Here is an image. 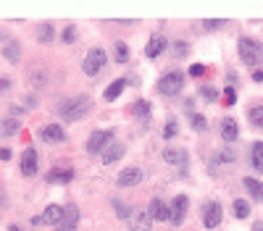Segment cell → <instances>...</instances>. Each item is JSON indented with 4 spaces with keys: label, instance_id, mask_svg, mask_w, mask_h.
<instances>
[{
    "label": "cell",
    "instance_id": "9",
    "mask_svg": "<svg viewBox=\"0 0 263 231\" xmlns=\"http://www.w3.org/2000/svg\"><path fill=\"white\" fill-rule=\"evenodd\" d=\"M147 213H150L153 221H171V205H166L161 197H153L147 205Z\"/></svg>",
    "mask_w": 263,
    "mask_h": 231
},
{
    "label": "cell",
    "instance_id": "13",
    "mask_svg": "<svg viewBox=\"0 0 263 231\" xmlns=\"http://www.w3.org/2000/svg\"><path fill=\"white\" fill-rule=\"evenodd\" d=\"M163 160L171 166H187L190 155H187V150H182V147H168V150H163Z\"/></svg>",
    "mask_w": 263,
    "mask_h": 231
},
{
    "label": "cell",
    "instance_id": "24",
    "mask_svg": "<svg viewBox=\"0 0 263 231\" xmlns=\"http://www.w3.org/2000/svg\"><path fill=\"white\" fill-rule=\"evenodd\" d=\"M124 89H127V79H116V82H111L108 84V89H106V100L108 102H113V100H116L119 95H121V92Z\"/></svg>",
    "mask_w": 263,
    "mask_h": 231
},
{
    "label": "cell",
    "instance_id": "18",
    "mask_svg": "<svg viewBox=\"0 0 263 231\" xmlns=\"http://www.w3.org/2000/svg\"><path fill=\"white\" fill-rule=\"evenodd\" d=\"M71 179H74V171L71 168H53L48 173V181L50 184H68Z\"/></svg>",
    "mask_w": 263,
    "mask_h": 231
},
{
    "label": "cell",
    "instance_id": "2",
    "mask_svg": "<svg viewBox=\"0 0 263 231\" xmlns=\"http://www.w3.org/2000/svg\"><path fill=\"white\" fill-rule=\"evenodd\" d=\"M182 87H185V74L182 71H168V74H163L161 79H158V92L166 95V97L179 95Z\"/></svg>",
    "mask_w": 263,
    "mask_h": 231
},
{
    "label": "cell",
    "instance_id": "22",
    "mask_svg": "<svg viewBox=\"0 0 263 231\" xmlns=\"http://www.w3.org/2000/svg\"><path fill=\"white\" fill-rule=\"evenodd\" d=\"M245 189L250 192V197L253 200H258V202H263V184L258 181V179H250V176H245Z\"/></svg>",
    "mask_w": 263,
    "mask_h": 231
},
{
    "label": "cell",
    "instance_id": "1",
    "mask_svg": "<svg viewBox=\"0 0 263 231\" xmlns=\"http://www.w3.org/2000/svg\"><path fill=\"white\" fill-rule=\"evenodd\" d=\"M90 108H93V100H90L87 95H71L58 102V116L66 121V124H74L79 119H84V116L90 113Z\"/></svg>",
    "mask_w": 263,
    "mask_h": 231
},
{
    "label": "cell",
    "instance_id": "12",
    "mask_svg": "<svg viewBox=\"0 0 263 231\" xmlns=\"http://www.w3.org/2000/svg\"><path fill=\"white\" fill-rule=\"evenodd\" d=\"M150 223H153V218H150L147 210H134L132 218H129L132 231H150Z\"/></svg>",
    "mask_w": 263,
    "mask_h": 231
},
{
    "label": "cell",
    "instance_id": "35",
    "mask_svg": "<svg viewBox=\"0 0 263 231\" xmlns=\"http://www.w3.org/2000/svg\"><path fill=\"white\" fill-rule=\"evenodd\" d=\"M187 53H190V45H187V42H182V40H179V42H174V55H177V58L187 55Z\"/></svg>",
    "mask_w": 263,
    "mask_h": 231
},
{
    "label": "cell",
    "instance_id": "27",
    "mask_svg": "<svg viewBox=\"0 0 263 231\" xmlns=\"http://www.w3.org/2000/svg\"><path fill=\"white\" fill-rule=\"evenodd\" d=\"M132 113L134 116H145V119H147V116H150V102H147V100H134L132 102Z\"/></svg>",
    "mask_w": 263,
    "mask_h": 231
},
{
    "label": "cell",
    "instance_id": "3",
    "mask_svg": "<svg viewBox=\"0 0 263 231\" xmlns=\"http://www.w3.org/2000/svg\"><path fill=\"white\" fill-rule=\"evenodd\" d=\"M106 63H108V55H106V50L103 48H93L87 53V58H84V63H82V68H84V74L87 76H98L103 68H106Z\"/></svg>",
    "mask_w": 263,
    "mask_h": 231
},
{
    "label": "cell",
    "instance_id": "37",
    "mask_svg": "<svg viewBox=\"0 0 263 231\" xmlns=\"http://www.w3.org/2000/svg\"><path fill=\"white\" fill-rule=\"evenodd\" d=\"M224 100H226V105H234V102H237V92H234V87H226Z\"/></svg>",
    "mask_w": 263,
    "mask_h": 231
},
{
    "label": "cell",
    "instance_id": "6",
    "mask_svg": "<svg viewBox=\"0 0 263 231\" xmlns=\"http://www.w3.org/2000/svg\"><path fill=\"white\" fill-rule=\"evenodd\" d=\"M200 213H203V226L205 228H216L221 223V205L219 202H205Z\"/></svg>",
    "mask_w": 263,
    "mask_h": 231
},
{
    "label": "cell",
    "instance_id": "15",
    "mask_svg": "<svg viewBox=\"0 0 263 231\" xmlns=\"http://www.w3.org/2000/svg\"><path fill=\"white\" fill-rule=\"evenodd\" d=\"M166 48H168V42H166L163 34H153L150 42H147V48H145V55H147V58H158Z\"/></svg>",
    "mask_w": 263,
    "mask_h": 231
},
{
    "label": "cell",
    "instance_id": "4",
    "mask_svg": "<svg viewBox=\"0 0 263 231\" xmlns=\"http://www.w3.org/2000/svg\"><path fill=\"white\" fill-rule=\"evenodd\" d=\"M113 140V129H103V132H93L87 140V153L90 155H103L106 153V147L111 145Z\"/></svg>",
    "mask_w": 263,
    "mask_h": 231
},
{
    "label": "cell",
    "instance_id": "42",
    "mask_svg": "<svg viewBox=\"0 0 263 231\" xmlns=\"http://www.w3.org/2000/svg\"><path fill=\"white\" fill-rule=\"evenodd\" d=\"M24 110H27L24 105H11V119H19V116L24 113Z\"/></svg>",
    "mask_w": 263,
    "mask_h": 231
},
{
    "label": "cell",
    "instance_id": "7",
    "mask_svg": "<svg viewBox=\"0 0 263 231\" xmlns=\"http://www.w3.org/2000/svg\"><path fill=\"white\" fill-rule=\"evenodd\" d=\"M237 50H239V58H242L245 66H258V55H255V48H253V40L250 37H239Z\"/></svg>",
    "mask_w": 263,
    "mask_h": 231
},
{
    "label": "cell",
    "instance_id": "49",
    "mask_svg": "<svg viewBox=\"0 0 263 231\" xmlns=\"http://www.w3.org/2000/svg\"><path fill=\"white\" fill-rule=\"evenodd\" d=\"M8 231H24V228H19V226H8Z\"/></svg>",
    "mask_w": 263,
    "mask_h": 231
},
{
    "label": "cell",
    "instance_id": "32",
    "mask_svg": "<svg viewBox=\"0 0 263 231\" xmlns=\"http://www.w3.org/2000/svg\"><path fill=\"white\" fill-rule=\"evenodd\" d=\"M192 129H195V132H205V129H208V121H205V116H200V113L192 116Z\"/></svg>",
    "mask_w": 263,
    "mask_h": 231
},
{
    "label": "cell",
    "instance_id": "46",
    "mask_svg": "<svg viewBox=\"0 0 263 231\" xmlns=\"http://www.w3.org/2000/svg\"><path fill=\"white\" fill-rule=\"evenodd\" d=\"M253 82H263V71H253Z\"/></svg>",
    "mask_w": 263,
    "mask_h": 231
},
{
    "label": "cell",
    "instance_id": "11",
    "mask_svg": "<svg viewBox=\"0 0 263 231\" xmlns=\"http://www.w3.org/2000/svg\"><path fill=\"white\" fill-rule=\"evenodd\" d=\"M40 137H42L45 142H50V145H58V142H63V140H66V132L61 129L58 124H48V126H42Z\"/></svg>",
    "mask_w": 263,
    "mask_h": 231
},
{
    "label": "cell",
    "instance_id": "41",
    "mask_svg": "<svg viewBox=\"0 0 263 231\" xmlns=\"http://www.w3.org/2000/svg\"><path fill=\"white\" fill-rule=\"evenodd\" d=\"M11 87H14V84H11V79H6V76H0V95H3V92H8Z\"/></svg>",
    "mask_w": 263,
    "mask_h": 231
},
{
    "label": "cell",
    "instance_id": "36",
    "mask_svg": "<svg viewBox=\"0 0 263 231\" xmlns=\"http://www.w3.org/2000/svg\"><path fill=\"white\" fill-rule=\"evenodd\" d=\"M224 24H226L224 19H211V21H203V27H205V29H219V27H224Z\"/></svg>",
    "mask_w": 263,
    "mask_h": 231
},
{
    "label": "cell",
    "instance_id": "28",
    "mask_svg": "<svg viewBox=\"0 0 263 231\" xmlns=\"http://www.w3.org/2000/svg\"><path fill=\"white\" fill-rule=\"evenodd\" d=\"M113 207H116V215L119 218H124V221H129V218H132V207L127 205V202H121V200H113Z\"/></svg>",
    "mask_w": 263,
    "mask_h": 231
},
{
    "label": "cell",
    "instance_id": "39",
    "mask_svg": "<svg viewBox=\"0 0 263 231\" xmlns=\"http://www.w3.org/2000/svg\"><path fill=\"white\" fill-rule=\"evenodd\" d=\"M203 74H205V66H203V63H195V66L190 68V76H195V79L203 76Z\"/></svg>",
    "mask_w": 263,
    "mask_h": 231
},
{
    "label": "cell",
    "instance_id": "43",
    "mask_svg": "<svg viewBox=\"0 0 263 231\" xmlns=\"http://www.w3.org/2000/svg\"><path fill=\"white\" fill-rule=\"evenodd\" d=\"M0 160H11V150L8 147H0Z\"/></svg>",
    "mask_w": 263,
    "mask_h": 231
},
{
    "label": "cell",
    "instance_id": "21",
    "mask_svg": "<svg viewBox=\"0 0 263 231\" xmlns=\"http://www.w3.org/2000/svg\"><path fill=\"white\" fill-rule=\"evenodd\" d=\"M237 134H239L237 121H234V119H224V121H221V137H224V140H226V142H234Z\"/></svg>",
    "mask_w": 263,
    "mask_h": 231
},
{
    "label": "cell",
    "instance_id": "14",
    "mask_svg": "<svg viewBox=\"0 0 263 231\" xmlns=\"http://www.w3.org/2000/svg\"><path fill=\"white\" fill-rule=\"evenodd\" d=\"M140 181H142V171L137 168V166H129V168L121 171L119 187H134V184H140Z\"/></svg>",
    "mask_w": 263,
    "mask_h": 231
},
{
    "label": "cell",
    "instance_id": "26",
    "mask_svg": "<svg viewBox=\"0 0 263 231\" xmlns=\"http://www.w3.org/2000/svg\"><path fill=\"white\" fill-rule=\"evenodd\" d=\"M113 58H116V63H127V61H129V48H127V42H116V48H113Z\"/></svg>",
    "mask_w": 263,
    "mask_h": 231
},
{
    "label": "cell",
    "instance_id": "23",
    "mask_svg": "<svg viewBox=\"0 0 263 231\" xmlns=\"http://www.w3.org/2000/svg\"><path fill=\"white\" fill-rule=\"evenodd\" d=\"M19 129H21V126H19V119H11V116H8V119L0 121V137H16Z\"/></svg>",
    "mask_w": 263,
    "mask_h": 231
},
{
    "label": "cell",
    "instance_id": "44",
    "mask_svg": "<svg viewBox=\"0 0 263 231\" xmlns=\"http://www.w3.org/2000/svg\"><path fill=\"white\" fill-rule=\"evenodd\" d=\"M27 105H29V108L37 105V95H29V97H27Z\"/></svg>",
    "mask_w": 263,
    "mask_h": 231
},
{
    "label": "cell",
    "instance_id": "40",
    "mask_svg": "<svg viewBox=\"0 0 263 231\" xmlns=\"http://www.w3.org/2000/svg\"><path fill=\"white\" fill-rule=\"evenodd\" d=\"M37 84H45V74H42V71H40V74L32 71V87H37Z\"/></svg>",
    "mask_w": 263,
    "mask_h": 231
},
{
    "label": "cell",
    "instance_id": "34",
    "mask_svg": "<svg viewBox=\"0 0 263 231\" xmlns=\"http://www.w3.org/2000/svg\"><path fill=\"white\" fill-rule=\"evenodd\" d=\"M74 40H76V27H74V24H68V27L63 29V42H66V45H71Z\"/></svg>",
    "mask_w": 263,
    "mask_h": 231
},
{
    "label": "cell",
    "instance_id": "38",
    "mask_svg": "<svg viewBox=\"0 0 263 231\" xmlns=\"http://www.w3.org/2000/svg\"><path fill=\"white\" fill-rule=\"evenodd\" d=\"M237 155H234V150H224V153H219V160L221 163H232Z\"/></svg>",
    "mask_w": 263,
    "mask_h": 231
},
{
    "label": "cell",
    "instance_id": "17",
    "mask_svg": "<svg viewBox=\"0 0 263 231\" xmlns=\"http://www.w3.org/2000/svg\"><path fill=\"white\" fill-rule=\"evenodd\" d=\"M61 218H63V207L61 205H48L45 213H42V223L45 226H58Z\"/></svg>",
    "mask_w": 263,
    "mask_h": 231
},
{
    "label": "cell",
    "instance_id": "20",
    "mask_svg": "<svg viewBox=\"0 0 263 231\" xmlns=\"http://www.w3.org/2000/svg\"><path fill=\"white\" fill-rule=\"evenodd\" d=\"M250 163L258 173H263V142H253L250 145Z\"/></svg>",
    "mask_w": 263,
    "mask_h": 231
},
{
    "label": "cell",
    "instance_id": "30",
    "mask_svg": "<svg viewBox=\"0 0 263 231\" xmlns=\"http://www.w3.org/2000/svg\"><path fill=\"white\" fill-rule=\"evenodd\" d=\"M198 92H200V97H203V100H208V102H213L216 97H219V92H216V87H211V84H203Z\"/></svg>",
    "mask_w": 263,
    "mask_h": 231
},
{
    "label": "cell",
    "instance_id": "31",
    "mask_svg": "<svg viewBox=\"0 0 263 231\" xmlns=\"http://www.w3.org/2000/svg\"><path fill=\"white\" fill-rule=\"evenodd\" d=\"M250 121H253L258 129H263V105H255L250 108Z\"/></svg>",
    "mask_w": 263,
    "mask_h": 231
},
{
    "label": "cell",
    "instance_id": "33",
    "mask_svg": "<svg viewBox=\"0 0 263 231\" xmlns=\"http://www.w3.org/2000/svg\"><path fill=\"white\" fill-rule=\"evenodd\" d=\"M177 132H179L177 119H168L166 121V129H163V137H166V140H171V137H177Z\"/></svg>",
    "mask_w": 263,
    "mask_h": 231
},
{
    "label": "cell",
    "instance_id": "5",
    "mask_svg": "<svg viewBox=\"0 0 263 231\" xmlns=\"http://www.w3.org/2000/svg\"><path fill=\"white\" fill-rule=\"evenodd\" d=\"M79 226V207L74 202H68L63 207V218H61V223L55 226V231H76Z\"/></svg>",
    "mask_w": 263,
    "mask_h": 231
},
{
    "label": "cell",
    "instance_id": "29",
    "mask_svg": "<svg viewBox=\"0 0 263 231\" xmlns=\"http://www.w3.org/2000/svg\"><path fill=\"white\" fill-rule=\"evenodd\" d=\"M234 215H237V218H247V215H250L247 200H234Z\"/></svg>",
    "mask_w": 263,
    "mask_h": 231
},
{
    "label": "cell",
    "instance_id": "19",
    "mask_svg": "<svg viewBox=\"0 0 263 231\" xmlns=\"http://www.w3.org/2000/svg\"><path fill=\"white\" fill-rule=\"evenodd\" d=\"M3 55H6L8 63H19V61H21V45H19L16 40L6 42V45H3Z\"/></svg>",
    "mask_w": 263,
    "mask_h": 231
},
{
    "label": "cell",
    "instance_id": "45",
    "mask_svg": "<svg viewBox=\"0 0 263 231\" xmlns=\"http://www.w3.org/2000/svg\"><path fill=\"white\" fill-rule=\"evenodd\" d=\"M32 226H45V223H42V215H34V218H32Z\"/></svg>",
    "mask_w": 263,
    "mask_h": 231
},
{
    "label": "cell",
    "instance_id": "10",
    "mask_svg": "<svg viewBox=\"0 0 263 231\" xmlns=\"http://www.w3.org/2000/svg\"><path fill=\"white\" fill-rule=\"evenodd\" d=\"M37 163H40L37 150H34V147H27L24 153H21V173H24V176H32V173H37Z\"/></svg>",
    "mask_w": 263,
    "mask_h": 231
},
{
    "label": "cell",
    "instance_id": "16",
    "mask_svg": "<svg viewBox=\"0 0 263 231\" xmlns=\"http://www.w3.org/2000/svg\"><path fill=\"white\" fill-rule=\"evenodd\" d=\"M124 153H127V147H124L121 142H111L106 147V153H103V163L111 166V163H116L119 158H124Z\"/></svg>",
    "mask_w": 263,
    "mask_h": 231
},
{
    "label": "cell",
    "instance_id": "25",
    "mask_svg": "<svg viewBox=\"0 0 263 231\" xmlns=\"http://www.w3.org/2000/svg\"><path fill=\"white\" fill-rule=\"evenodd\" d=\"M37 40H40V45H53V40H55V29H53V24H40V29H37Z\"/></svg>",
    "mask_w": 263,
    "mask_h": 231
},
{
    "label": "cell",
    "instance_id": "48",
    "mask_svg": "<svg viewBox=\"0 0 263 231\" xmlns=\"http://www.w3.org/2000/svg\"><path fill=\"white\" fill-rule=\"evenodd\" d=\"M0 42H11V40H8V34H6L3 29H0Z\"/></svg>",
    "mask_w": 263,
    "mask_h": 231
},
{
    "label": "cell",
    "instance_id": "8",
    "mask_svg": "<svg viewBox=\"0 0 263 231\" xmlns=\"http://www.w3.org/2000/svg\"><path fill=\"white\" fill-rule=\"evenodd\" d=\"M187 205H190V200L185 197V194H177V197H174V202H171V223H174V226H182V223H185Z\"/></svg>",
    "mask_w": 263,
    "mask_h": 231
},
{
    "label": "cell",
    "instance_id": "47",
    "mask_svg": "<svg viewBox=\"0 0 263 231\" xmlns=\"http://www.w3.org/2000/svg\"><path fill=\"white\" fill-rule=\"evenodd\" d=\"M253 231H263V221H255L253 223Z\"/></svg>",
    "mask_w": 263,
    "mask_h": 231
}]
</instances>
